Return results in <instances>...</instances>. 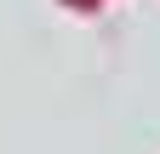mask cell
<instances>
[{
	"mask_svg": "<svg viewBox=\"0 0 160 154\" xmlns=\"http://www.w3.org/2000/svg\"><path fill=\"white\" fill-rule=\"evenodd\" d=\"M74 12H97V0H74Z\"/></svg>",
	"mask_w": 160,
	"mask_h": 154,
	"instance_id": "6da1fadb",
	"label": "cell"
}]
</instances>
